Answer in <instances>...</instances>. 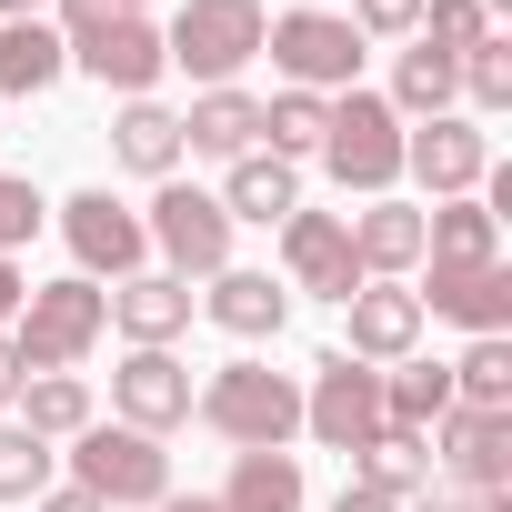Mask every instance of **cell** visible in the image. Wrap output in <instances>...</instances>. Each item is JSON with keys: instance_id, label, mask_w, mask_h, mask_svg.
I'll return each mask as SVG.
<instances>
[{"instance_id": "5b68a950", "label": "cell", "mask_w": 512, "mask_h": 512, "mask_svg": "<svg viewBox=\"0 0 512 512\" xmlns=\"http://www.w3.org/2000/svg\"><path fill=\"white\" fill-rule=\"evenodd\" d=\"M342 191H362V201H382L392 181H402V111L382 101V91H342L332 101V121H322V151H312Z\"/></svg>"}, {"instance_id": "bcb514c9", "label": "cell", "mask_w": 512, "mask_h": 512, "mask_svg": "<svg viewBox=\"0 0 512 512\" xmlns=\"http://www.w3.org/2000/svg\"><path fill=\"white\" fill-rule=\"evenodd\" d=\"M121 11H151V0H121Z\"/></svg>"}, {"instance_id": "d590c367", "label": "cell", "mask_w": 512, "mask_h": 512, "mask_svg": "<svg viewBox=\"0 0 512 512\" xmlns=\"http://www.w3.org/2000/svg\"><path fill=\"white\" fill-rule=\"evenodd\" d=\"M362 41H412L422 31V0H352V11H342Z\"/></svg>"}, {"instance_id": "44dd1931", "label": "cell", "mask_w": 512, "mask_h": 512, "mask_svg": "<svg viewBox=\"0 0 512 512\" xmlns=\"http://www.w3.org/2000/svg\"><path fill=\"white\" fill-rule=\"evenodd\" d=\"M422 312L462 322L472 342H482V332H512V272H502V262H482V272H432Z\"/></svg>"}, {"instance_id": "f546056e", "label": "cell", "mask_w": 512, "mask_h": 512, "mask_svg": "<svg viewBox=\"0 0 512 512\" xmlns=\"http://www.w3.org/2000/svg\"><path fill=\"white\" fill-rule=\"evenodd\" d=\"M322 121H332V101L272 91V101H262V151H272V161H312V151H322Z\"/></svg>"}, {"instance_id": "f1b7e54d", "label": "cell", "mask_w": 512, "mask_h": 512, "mask_svg": "<svg viewBox=\"0 0 512 512\" xmlns=\"http://www.w3.org/2000/svg\"><path fill=\"white\" fill-rule=\"evenodd\" d=\"M81 422H91V382H81V372H31V382H21V432L71 442Z\"/></svg>"}, {"instance_id": "ab89813d", "label": "cell", "mask_w": 512, "mask_h": 512, "mask_svg": "<svg viewBox=\"0 0 512 512\" xmlns=\"http://www.w3.org/2000/svg\"><path fill=\"white\" fill-rule=\"evenodd\" d=\"M21 382H31V372H21V352H11V332H0V402H21Z\"/></svg>"}, {"instance_id": "6da1fadb", "label": "cell", "mask_w": 512, "mask_h": 512, "mask_svg": "<svg viewBox=\"0 0 512 512\" xmlns=\"http://www.w3.org/2000/svg\"><path fill=\"white\" fill-rule=\"evenodd\" d=\"M191 412H201L231 452H292V432H302V382L272 372V362H221V372L191 392Z\"/></svg>"}, {"instance_id": "ba28073f", "label": "cell", "mask_w": 512, "mask_h": 512, "mask_svg": "<svg viewBox=\"0 0 512 512\" xmlns=\"http://www.w3.org/2000/svg\"><path fill=\"white\" fill-rule=\"evenodd\" d=\"M302 432H312L322 452H362V442L382 432V372L352 362V352H322V362H312V392H302Z\"/></svg>"}, {"instance_id": "4316f807", "label": "cell", "mask_w": 512, "mask_h": 512, "mask_svg": "<svg viewBox=\"0 0 512 512\" xmlns=\"http://www.w3.org/2000/svg\"><path fill=\"white\" fill-rule=\"evenodd\" d=\"M111 151H121L141 181H171V171H181V111H161V101H121Z\"/></svg>"}, {"instance_id": "83f0119b", "label": "cell", "mask_w": 512, "mask_h": 512, "mask_svg": "<svg viewBox=\"0 0 512 512\" xmlns=\"http://www.w3.org/2000/svg\"><path fill=\"white\" fill-rule=\"evenodd\" d=\"M382 101H392L402 121H442V111L462 101V71H452L442 51H422V41H412V51L392 61V91H382Z\"/></svg>"}, {"instance_id": "e575fe53", "label": "cell", "mask_w": 512, "mask_h": 512, "mask_svg": "<svg viewBox=\"0 0 512 512\" xmlns=\"http://www.w3.org/2000/svg\"><path fill=\"white\" fill-rule=\"evenodd\" d=\"M41 221H51V201H41V191H31L21 171H0V251H21V241H31Z\"/></svg>"}, {"instance_id": "60d3db41", "label": "cell", "mask_w": 512, "mask_h": 512, "mask_svg": "<svg viewBox=\"0 0 512 512\" xmlns=\"http://www.w3.org/2000/svg\"><path fill=\"white\" fill-rule=\"evenodd\" d=\"M31 512H101V502H91V492H81V482H71V492H41V502H31Z\"/></svg>"}, {"instance_id": "4dcf8cb0", "label": "cell", "mask_w": 512, "mask_h": 512, "mask_svg": "<svg viewBox=\"0 0 512 512\" xmlns=\"http://www.w3.org/2000/svg\"><path fill=\"white\" fill-rule=\"evenodd\" d=\"M452 402H462V412H512V342H502V332H482V342L452 362Z\"/></svg>"}, {"instance_id": "52a82bcc", "label": "cell", "mask_w": 512, "mask_h": 512, "mask_svg": "<svg viewBox=\"0 0 512 512\" xmlns=\"http://www.w3.org/2000/svg\"><path fill=\"white\" fill-rule=\"evenodd\" d=\"M422 442H432V472H442L462 502H502V492H512V412H462V402H452Z\"/></svg>"}, {"instance_id": "ee69618b", "label": "cell", "mask_w": 512, "mask_h": 512, "mask_svg": "<svg viewBox=\"0 0 512 512\" xmlns=\"http://www.w3.org/2000/svg\"><path fill=\"white\" fill-rule=\"evenodd\" d=\"M0 21H41V0H0Z\"/></svg>"}, {"instance_id": "ffe728a7", "label": "cell", "mask_w": 512, "mask_h": 512, "mask_svg": "<svg viewBox=\"0 0 512 512\" xmlns=\"http://www.w3.org/2000/svg\"><path fill=\"white\" fill-rule=\"evenodd\" d=\"M201 312H211V322H221L231 342H272V332L292 322V292H282L272 272H241V262H231V272H211Z\"/></svg>"}, {"instance_id": "7402d4cb", "label": "cell", "mask_w": 512, "mask_h": 512, "mask_svg": "<svg viewBox=\"0 0 512 512\" xmlns=\"http://www.w3.org/2000/svg\"><path fill=\"white\" fill-rule=\"evenodd\" d=\"M181 151H211V161L262 151V101H251L241 81H231V91H201V101L181 111Z\"/></svg>"}, {"instance_id": "277c9868", "label": "cell", "mask_w": 512, "mask_h": 512, "mask_svg": "<svg viewBox=\"0 0 512 512\" xmlns=\"http://www.w3.org/2000/svg\"><path fill=\"white\" fill-rule=\"evenodd\" d=\"M71 482L101 502V512H151L171 492V452L131 422H81L71 432Z\"/></svg>"}, {"instance_id": "8fae6325", "label": "cell", "mask_w": 512, "mask_h": 512, "mask_svg": "<svg viewBox=\"0 0 512 512\" xmlns=\"http://www.w3.org/2000/svg\"><path fill=\"white\" fill-rule=\"evenodd\" d=\"M101 91H121V101H151V81L171 71V51H161V21L151 11H121V21H101V31H81V41H61Z\"/></svg>"}, {"instance_id": "3957f363", "label": "cell", "mask_w": 512, "mask_h": 512, "mask_svg": "<svg viewBox=\"0 0 512 512\" xmlns=\"http://www.w3.org/2000/svg\"><path fill=\"white\" fill-rule=\"evenodd\" d=\"M111 332V292L101 282H31V302L11 312V352H21V372H71L91 342Z\"/></svg>"}, {"instance_id": "1f68e13d", "label": "cell", "mask_w": 512, "mask_h": 512, "mask_svg": "<svg viewBox=\"0 0 512 512\" xmlns=\"http://www.w3.org/2000/svg\"><path fill=\"white\" fill-rule=\"evenodd\" d=\"M51 462H61V452H51L41 432L0 422V502H41V492H51Z\"/></svg>"}, {"instance_id": "f35d334b", "label": "cell", "mask_w": 512, "mask_h": 512, "mask_svg": "<svg viewBox=\"0 0 512 512\" xmlns=\"http://www.w3.org/2000/svg\"><path fill=\"white\" fill-rule=\"evenodd\" d=\"M21 302H31V282H21V262H11V251H0V322H11Z\"/></svg>"}, {"instance_id": "ac0fdd59", "label": "cell", "mask_w": 512, "mask_h": 512, "mask_svg": "<svg viewBox=\"0 0 512 512\" xmlns=\"http://www.w3.org/2000/svg\"><path fill=\"white\" fill-rule=\"evenodd\" d=\"M422 262H432V272H482V262H502V221L482 211V191L422 211Z\"/></svg>"}, {"instance_id": "836d02e7", "label": "cell", "mask_w": 512, "mask_h": 512, "mask_svg": "<svg viewBox=\"0 0 512 512\" xmlns=\"http://www.w3.org/2000/svg\"><path fill=\"white\" fill-rule=\"evenodd\" d=\"M452 71H462V101H472V111H512V41H502V31H492L482 51H462Z\"/></svg>"}, {"instance_id": "cb8c5ba5", "label": "cell", "mask_w": 512, "mask_h": 512, "mask_svg": "<svg viewBox=\"0 0 512 512\" xmlns=\"http://www.w3.org/2000/svg\"><path fill=\"white\" fill-rule=\"evenodd\" d=\"M61 71H71V51L51 21H0V101H41Z\"/></svg>"}, {"instance_id": "d4e9b609", "label": "cell", "mask_w": 512, "mask_h": 512, "mask_svg": "<svg viewBox=\"0 0 512 512\" xmlns=\"http://www.w3.org/2000/svg\"><path fill=\"white\" fill-rule=\"evenodd\" d=\"M442 412H452V362L402 352V362L382 372V422H392V432H432Z\"/></svg>"}, {"instance_id": "8d00e7d4", "label": "cell", "mask_w": 512, "mask_h": 512, "mask_svg": "<svg viewBox=\"0 0 512 512\" xmlns=\"http://www.w3.org/2000/svg\"><path fill=\"white\" fill-rule=\"evenodd\" d=\"M101 21H121V0H61V41H81V31H101Z\"/></svg>"}, {"instance_id": "484cf974", "label": "cell", "mask_w": 512, "mask_h": 512, "mask_svg": "<svg viewBox=\"0 0 512 512\" xmlns=\"http://www.w3.org/2000/svg\"><path fill=\"white\" fill-rule=\"evenodd\" d=\"M211 502L221 512H302V452H241Z\"/></svg>"}, {"instance_id": "d6986e66", "label": "cell", "mask_w": 512, "mask_h": 512, "mask_svg": "<svg viewBox=\"0 0 512 512\" xmlns=\"http://www.w3.org/2000/svg\"><path fill=\"white\" fill-rule=\"evenodd\" d=\"M221 171H231V181H221L211 201H221L231 221H262V231H282V221L302 211V171H292V161H272V151H241V161H221Z\"/></svg>"}, {"instance_id": "b9f144b4", "label": "cell", "mask_w": 512, "mask_h": 512, "mask_svg": "<svg viewBox=\"0 0 512 512\" xmlns=\"http://www.w3.org/2000/svg\"><path fill=\"white\" fill-rule=\"evenodd\" d=\"M432 512H512V492H502V502H462V492H432Z\"/></svg>"}, {"instance_id": "7c38bea8", "label": "cell", "mask_w": 512, "mask_h": 512, "mask_svg": "<svg viewBox=\"0 0 512 512\" xmlns=\"http://www.w3.org/2000/svg\"><path fill=\"white\" fill-rule=\"evenodd\" d=\"M402 171H412L432 201H462V191H482V171H492V141H482V121H472V111H442V121L402 131Z\"/></svg>"}, {"instance_id": "603a6c76", "label": "cell", "mask_w": 512, "mask_h": 512, "mask_svg": "<svg viewBox=\"0 0 512 512\" xmlns=\"http://www.w3.org/2000/svg\"><path fill=\"white\" fill-rule=\"evenodd\" d=\"M352 482H372V492H392V502H432V442L382 422V432L352 452Z\"/></svg>"}, {"instance_id": "7bdbcfd3", "label": "cell", "mask_w": 512, "mask_h": 512, "mask_svg": "<svg viewBox=\"0 0 512 512\" xmlns=\"http://www.w3.org/2000/svg\"><path fill=\"white\" fill-rule=\"evenodd\" d=\"M151 512H221V502H211V492H161Z\"/></svg>"}, {"instance_id": "5bb4252c", "label": "cell", "mask_w": 512, "mask_h": 512, "mask_svg": "<svg viewBox=\"0 0 512 512\" xmlns=\"http://www.w3.org/2000/svg\"><path fill=\"white\" fill-rule=\"evenodd\" d=\"M111 332H121L131 352H171V342L191 332V282H181V272H131V282H111Z\"/></svg>"}, {"instance_id": "7a4b0ae2", "label": "cell", "mask_w": 512, "mask_h": 512, "mask_svg": "<svg viewBox=\"0 0 512 512\" xmlns=\"http://www.w3.org/2000/svg\"><path fill=\"white\" fill-rule=\"evenodd\" d=\"M262 31H272L262 0H181L171 31H161V51H171V71H191L201 91H231L251 61H262Z\"/></svg>"}, {"instance_id": "f6af8a7d", "label": "cell", "mask_w": 512, "mask_h": 512, "mask_svg": "<svg viewBox=\"0 0 512 512\" xmlns=\"http://www.w3.org/2000/svg\"><path fill=\"white\" fill-rule=\"evenodd\" d=\"M482 11H492V21H502V11H512V0H482Z\"/></svg>"}, {"instance_id": "2e32d148", "label": "cell", "mask_w": 512, "mask_h": 512, "mask_svg": "<svg viewBox=\"0 0 512 512\" xmlns=\"http://www.w3.org/2000/svg\"><path fill=\"white\" fill-rule=\"evenodd\" d=\"M111 412L131 422V432H171V422H191V372L171 362V352H131L121 372H111Z\"/></svg>"}, {"instance_id": "9c48e42d", "label": "cell", "mask_w": 512, "mask_h": 512, "mask_svg": "<svg viewBox=\"0 0 512 512\" xmlns=\"http://www.w3.org/2000/svg\"><path fill=\"white\" fill-rule=\"evenodd\" d=\"M141 231H151V251H161L181 282H191V272H201V282L231 272V211H221L211 191H191V181H161V201H151Z\"/></svg>"}, {"instance_id": "4fadbf2b", "label": "cell", "mask_w": 512, "mask_h": 512, "mask_svg": "<svg viewBox=\"0 0 512 512\" xmlns=\"http://www.w3.org/2000/svg\"><path fill=\"white\" fill-rule=\"evenodd\" d=\"M282 292H312V302H352L362 292V262H352V231L332 211H292L282 221Z\"/></svg>"}, {"instance_id": "30bf717a", "label": "cell", "mask_w": 512, "mask_h": 512, "mask_svg": "<svg viewBox=\"0 0 512 512\" xmlns=\"http://www.w3.org/2000/svg\"><path fill=\"white\" fill-rule=\"evenodd\" d=\"M61 241H71V262H81V282H131L141 262H151V231H141V211L131 201H111V191H71L61 201Z\"/></svg>"}, {"instance_id": "e0dca14e", "label": "cell", "mask_w": 512, "mask_h": 512, "mask_svg": "<svg viewBox=\"0 0 512 512\" xmlns=\"http://www.w3.org/2000/svg\"><path fill=\"white\" fill-rule=\"evenodd\" d=\"M342 231H352V262H362V282H402V272H422V211H412L402 191L362 201Z\"/></svg>"}, {"instance_id": "9a60e30c", "label": "cell", "mask_w": 512, "mask_h": 512, "mask_svg": "<svg viewBox=\"0 0 512 512\" xmlns=\"http://www.w3.org/2000/svg\"><path fill=\"white\" fill-rule=\"evenodd\" d=\"M342 312H352V362H372V372L402 362V352H422V322H432L412 282H362Z\"/></svg>"}, {"instance_id": "74e56055", "label": "cell", "mask_w": 512, "mask_h": 512, "mask_svg": "<svg viewBox=\"0 0 512 512\" xmlns=\"http://www.w3.org/2000/svg\"><path fill=\"white\" fill-rule=\"evenodd\" d=\"M332 512H402V502H392V492H372V482H342V502H332Z\"/></svg>"}, {"instance_id": "d6a6232c", "label": "cell", "mask_w": 512, "mask_h": 512, "mask_svg": "<svg viewBox=\"0 0 512 512\" xmlns=\"http://www.w3.org/2000/svg\"><path fill=\"white\" fill-rule=\"evenodd\" d=\"M412 41L442 51V61H462V51L492 41V11H482V0H422V31H412Z\"/></svg>"}, {"instance_id": "8992f818", "label": "cell", "mask_w": 512, "mask_h": 512, "mask_svg": "<svg viewBox=\"0 0 512 512\" xmlns=\"http://www.w3.org/2000/svg\"><path fill=\"white\" fill-rule=\"evenodd\" d=\"M262 51H272V61H282V81H292V91H312V101L362 91V31H352L342 11H282V21L262 31Z\"/></svg>"}]
</instances>
